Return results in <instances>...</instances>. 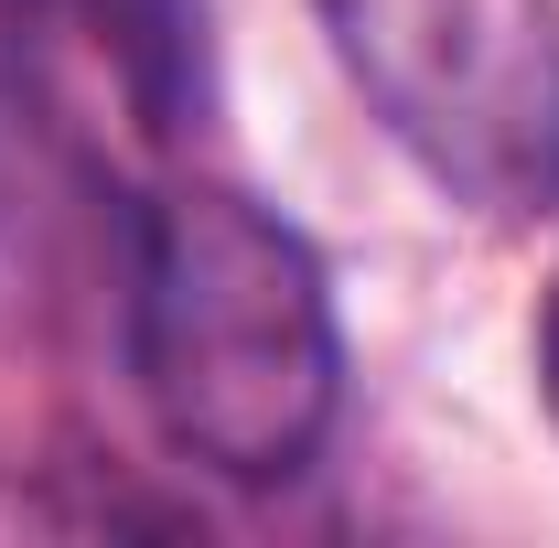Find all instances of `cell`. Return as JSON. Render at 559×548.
Returning a JSON list of instances; mask_svg holds the SVG:
<instances>
[{
  "mask_svg": "<svg viewBox=\"0 0 559 548\" xmlns=\"http://www.w3.org/2000/svg\"><path fill=\"white\" fill-rule=\"evenodd\" d=\"M140 398L173 452L237 484L301 474L334 419V301L312 248L248 194H162L140 226L130 301Z\"/></svg>",
  "mask_w": 559,
  "mask_h": 548,
  "instance_id": "1",
  "label": "cell"
},
{
  "mask_svg": "<svg viewBox=\"0 0 559 548\" xmlns=\"http://www.w3.org/2000/svg\"><path fill=\"white\" fill-rule=\"evenodd\" d=\"M366 108L485 215L559 194V0H323Z\"/></svg>",
  "mask_w": 559,
  "mask_h": 548,
  "instance_id": "2",
  "label": "cell"
},
{
  "mask_svg": "<svg viewBox=\"0 0 559 548\" xmlns=\"http://www.w3.org/2000/svg\"><path fill=\"white\" fill-rule=\"evenodd\" d=\"M55 22L86 44V65L108 75V97L140 130L183 119V86H194V11L183 0H55Z\"/></svg>",
  "mask_w": 559,
  "mask_h": 548,
  "instance_id": "3",
  "label": "cell"
},
{
  "mask_svg": "<svg viewBox=\"0 0 559 548\" xmlns=\"http://www.w3.org/2000/svg\"><path fill=\"white\" fill-rule=\"evenodd\" d=\"M538 377H549V409H559V301H549V334H538Z\"/></svg>",
  "mask_w": 559,
  "mask_h": 548,
  "instance_id": "4",
  "label": "cell"
}]
</instances>
